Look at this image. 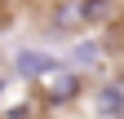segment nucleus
<instances>
[{
    "label": "nucleus",
    "instance_id": "1",
    "mask_svg": "<svg viewBox=\"0 0 124 119\" xmlns=\"http://www.w3.org/2000/svg\"><path fill=\"white\" fill-rule=\"evenodd\" d=\"M53 66L58 62H53L49 53H40V49H22L18 57H13V75H22V79H44Z\"/></svg>",
    "mask_w": 124,
    "mask_h": 119
},
{
    "label": "nucleus",
    "instance_id": "2",
    "mask_svg": "<svg viewBox=\"0 0 124 119\" xmlns=\"http://www.w3.org/2000/svg\"><path fill=\"white\" fill-rule=\"evenodd\" d=\"M40 84H44V93H49V101H71L75 93H80V79H75L71 71H62V66H53Z\"/></svg>",
    "mask_w": 124,
    "mask_h": 119
},
{
    "label": "nucleus",
    "instance_id": "3",
    "mask_svg": "<svg viewBox=\"0 0 124 119\" xmlns=\"http://www.w3.org/2000/svg\"><path fill=\"white\" fill-rule=\"evenodd\" d=\"M93 110L102 119H124V88L120 84H102L93 93Z\"/></svg>",
    "mask_w": 124,
    "mask_h": 119
},
{
    "label": "nucleus",
    "instance_id": "4",
    "mask_svg": "<svg viewBox=\"0 0 124 119\" xmlns=\"http://www.w3.org/2000/svg\"><path fill=\"white\" fill-rule=\"evenodd\" d=\"M80 22H102L106 13H111V0H80Z\"/></svg>",
    "mask_w": 124,
    "mask_h": 119
},
{
    "label": "nucleus",
    "instance_id": "5",
    "mask_svg": "<svg viewBox=\"0 0 124 119\" xmlns=\"http://www.w3.org/2000/svg\"><path fill=\"white\" fill-rule=\"evenodd\" d=\"M98 44H93V40H80V44H75V62H80V66H93V62H98Z\"/></svg>",
    "mask_w": 124,
    "mask_h": 119
}]
</instances>
